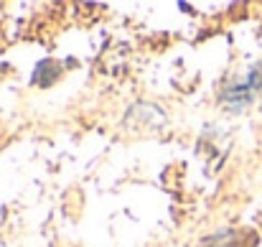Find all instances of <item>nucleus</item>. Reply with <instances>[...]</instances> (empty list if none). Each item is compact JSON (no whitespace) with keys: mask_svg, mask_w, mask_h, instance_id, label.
<instances>
[{"mask_svg":"<svg viewBox=\"0 0 262 247\" xmlns=\"http://www.w3.org/2000/svg\"><path fill=\"white\" fill-rule=\"evenodd\" d=\"M201 247H247V240L234 232H219V235L209 237Z\"/></svg>","mask_w":262,"mask_h":247,"instance_id":"obj_1","label":"nucleus"}]
</instances>
